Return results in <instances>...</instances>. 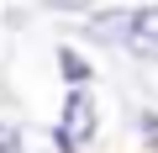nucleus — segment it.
Returning a JSON list of instances; mask_svg holds the SVG:
<instances>
[{
    "instance_id": "obj_1",
    "label": "nucleus",
    "mask_w": 158,
    "mask_h": 153,
    "mask_svg": "<svg viewBox=\"0 0 158 153\" xmlns=\"http://www.w3.org/2000/svg\"><path fill=\"white\" fill-rule=\"evenodd\" d=\"M58 132H63L69 148H85V142L95 137V95H90V90H74V95H69V106H63V127H58Z\"/></svg>"
},
{
    "instance_id": "obj_2",
    "label": "nucleus",
    "mask_w": 158,
    "mask_h": 153,
    "mask_svg": "<svg viewBox=\"0 0 158 153\" xmlns=\"http://www.w3.org/2000/svg\"><path fill=\"white\" fill-rule=\"evenodd\" d=\"M127 48L132 53H158V6H148V11H137L132 21H127Z\"/></svg>"
},
{
    "instance_id": "obj_4",
    "label": "nucleus",
    "mask_w": 158,
    "mask_h": 153,
    "mask_svg": "<svg viewBox=\"0 0 158 153\" xmlns=\"http://www.w3.org/2000/svg\"><path fill=\"white\" fill-rule=\"evenodd\" d=\"M0 153H21V137H16L11 127H0Z\"/></svg>"
},
{
    "instance_id": "obj_3",
    "label": "nucleus",
    "mask_w": 158,
    "mask_h": 153,
    "mask_svg": "<svg viewBox=\"0 0 158 153\" xmlns=\"http://www.w3.org/2000/svg\"><path fill=\"white\" fill-rule=\"evenodd\" d=\"M63 74H69V79H85L90 69H85V58H74V53H63Z\"/></svg>"
}]
</instances>
